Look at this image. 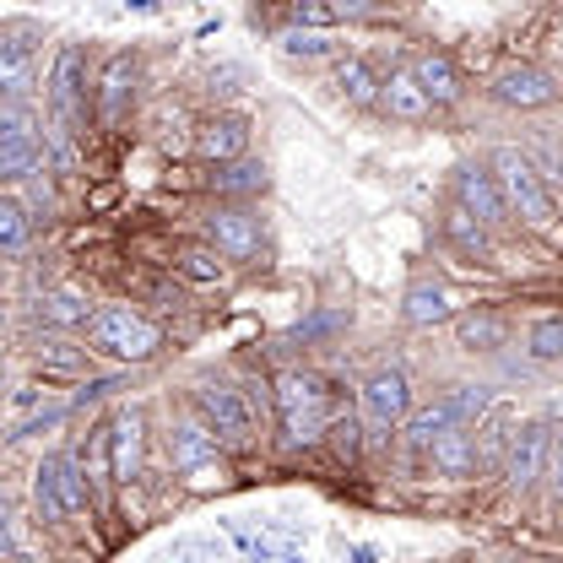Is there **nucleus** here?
Wrapping results in <instances>:
<instances>
[{
	"label": "nucleus",
	"instance_id": "nucleus-1",
	"mask_svg": "<svg viewBox=\"0 0 563 563\" xmlns=\"http://www.w3.org/2000/svg\"><path fill=\"white\" fill-rule=\"evenodd\" d=\"M331 418H336L331 412V390L314 374L292 368V374L277 379V422H282V439L287 444H314L331 428Z\"/></svg>",
	"mask_w": 563,
	"mask_h": 563
},
{
	"label": "nucleus",
	"instance_id": "nucleus-2",
	"mask_svg": "<svg viewBox=\"0 0 563 563\" xmlns=\"http://www.w3.org/2000/svg\"><path fill=\"white\" fill-rule=\"evenodd\" d=\"M493 185H498V196H504V207L509 217H520V222H531V228H548L559 211H553V196H548V185H542V174L531 168V157H520L515 146H498L493 152Z\"/></svg>",
	"mask_w": 563,
	"mask_h": 563
},
{
	"label": "nucleus",
	"instance_id": "nucleus-3",
	"mask_svg": "<svg viewBox=\"0 0 563 563\" xmlns=\"http://www.w3.org/2000/svg\"><path fill=\"white\" fill-rule=\"evenodd\" d=\"M87 342L98 352H109V357H120V363H146L152 352L163 347V331H157L146 314L114 303V309H98V314L87 320Z\"/></svg>",
	"mask_w": 563,
	"mask_h": 563
},
{
	"label": "nucleus",
	"instance_id": "nucleus-4",
	"mask_svg": "<svg viewBox=\"0 0 563 563\" xmlns=\"http://www.w3.org/2000/svg\"><path fill=\"white\" fill-rule=\"evenodd\" d=\"M33 504H38V515L44 520H76V515H87V472H81V461L70 455V450H55L44 466H38V483H33Z\"/></svg>",
	"mask_w": 563,
	"mask_h": 563
},
{
	"label": "nucleus",
	"instance_id": "nucleus-5",
	"mask_svg": "<svg viewBox=\"0 0 563 563\" xmlns=\"http://www.w3.org/2000/svg\"><path fill=\"white\" fill-rule=\"evenodd\" d=\"M196 412H201V422H207V433L217 444H228V450H250L255 444V412H250V401L233 385L207 379L196 390Z\"/></svg>",
	"mask_w": 563,
	"mask_h": 563
},
{
	"label": "nucleus",
	"instance_id": "nucleus-6",
	"mask_svg": "<svg viewBox=\"0 0 563 563\" xmlns=\"http://www.w3.org/2000/svg\"><path fill=\"white\" fill-rule=\"evenodd\" d=\"M49 103H55V114H60V125L66 131H81L87 125V60H81V49L66 44L60 49V60H55V76H49Z\"/></svg>",
	"mask_w": 563,
	"mask_h": 563
},
{
	"label": "nucleus",
	"instance_id": "nucleus-7",
	"mask_svg": "<svg viewBox=\"0 0 563 563\" xmlns=\"http://www.w3.org/2000/svg\"><path fill=\"white\" fill-rule=\"evenodd\" d=\"M548 450H553V428H548V422H526V428H515L509 455H504V477H509V488L515 493L537 488V477L548 472Z\"/></svg>",
	"mask_w": 563,
	"mask_h": 563
},
{
	"label": "nucleus",
	"instance_id": "nucleus-8",
	"mask_svg": "<svg viewBox=\"0 0 563 563\" xmlns=\"http://www.w3.org/2000/svg\"><path fill=\"white\" fill-rule=\"evenodd\" d=\"M407 412H412V385H407V374H401V368L368 374V385H363V418H368V428L390 433Z\"/></svg>",
	"mask_w": 563,
	"mask_h": 563
},
{
	"label": "nucleus",
	"instance_id": "nucleus-9",
	"mask_svg": "<svg viewBox=\"0 0 563 563\" xmlns=\"http://www.w3.org/2000/svg\"><path fill=\"white\" fill-rule=\"evenodd\" d=\"M211 250L228 261H255L261 255V217H250L244 207H217L207 217Z\"/></svg>",
	"mask_w": 563,
	"mask_h": 563
},
{
	"label": "nucleus",
	"instance_id": "nucleus-10",
	"mask_svg": "<svg viewBox=\"0 0 563 563\" xmlns=\"http://www.w3.org/2000/svg\"><path fill=\"white\" fill-rule=\"evenodd\" d=\"M493 98L509 109H548L559 98V81L537 66H504L493 76Z\"/></svg>",
	"mask_w": 563,
	"mask_h": 563
},
{
	"label": "nucleus",
	"instance_id": "nucleus-11",
	"mask_svg": "<svg viewBox=\"0 0 563 563\" xmlns=\"http://www.w3.org/2000/svg\"><path fill=\"white\" fill-rule=\"evenodd\" d=\"M455 207L472 211L483 228L509 222V207H504V196H498V185H493V174L483 168V163H466V168L455 174Z\"/></svg>",
	"mask_w": 563,
	"mask_h": 563
},
{
	"label": "nucleus",
	"instance_id": "nucleus-12",
	"mask_svg": "<svg viewBox=\"0 0 563 563\" xmlns=\"http://www.w3.org/2000/svg\"><path fill=\"white\" fill-rule=\"evenodd\" d=\"M131 92H136V60H131V55H114V60L103 66V76H98V120H103V125H120Z\"/></svg>",
	"mask_w": 563,
	"mask_h": 563
},
{
	"label": "nucleus",
	"instance_id": "nucleus-13",
	"mask_svg": "<svg viewBox=\"0 0 563 563\" xmlns=\"http://www.w3.org/2000/svg\"><path fill=\"white\" fill-rule=\"evenodd\" d=\"M196 146H201V157L217 163V168H222V163H239V157H244V146H250V125H244L239 114H217V120L201 125Z\"/></svg>",
	"mask_w": 563,
	"mask_h": 563
},
{
	"label": "nucleus",
	"instance_id": "nucleus-14",
	"mask_svg": "<svg viewBox=\"0 0 563 563\" xmlns=\"http://www.w3.org/2000/svg\"><path fill=\"white\" fill-rule=\"evenodd\" d=\"M428 461H433L439 477H472V472H477V439H472L466 428H450V433L433 439Z\"/></svg>",
	"mask_w": 563,
	"mask_h": 563
},
{
	"label": "nucleus",
	"instance_id": "nucleus-15",
	"mask_svg": "<svg viewBox=\"0 0 563 563\" xmlns=\"http://www.w3.org/2000/svg\"><path fill=\"white\" fill-rule=\"evenodd\" d=\"M379 103L390 109V120H428L433 114V103L422 98V87L412 81V70H390L385 81H379Z\"/></svg>",
	"mask_w": 563,
	"mask_h": 563
},
{
	"label": "nucleus",
	"instance_id": "nucleus-16",
	"mask_svg": "<svg viewBox=\"0 0 563 563\" xmlns=\"http://www.w3.org/2000/svg\"><path fill=\"white\" fill-rule=\"evenodd\" d=\"M379 70L368 66L363 55H347V60H336V92L347 98V103H357V109H368V103H379Z\"/></svg>",
	"mask_w": 563,
	"mask_h": 563
},
{
	"label": "nucleus",
	"instance_id": "nucleus-17",
	"mask_svg": "<svg viewBox=\"0 0 563 563\" xmlns=\"http://www.w3.org/2000/svg\"><path fill=\"white\" fill-rule=\"evenodd\" d=\"M27 87H33V49L0 33V98H22Z\"/></svg>",
	"mask_w": 563,
	"mask_h": 563
},
{
	"label": "nucleus",
	"instance_id": "nucleus-18",
	"mask_svg": "<svg viewBox=\"0 0 563 563\" xmlns=\"http://www.w3.org/2000/svg\"><path fill=\"white\" fill-rule=\"evenodd\" d=\"M412 81L422 87L428 103H455L461 98V76H455V66L444 55H422L418 66H412Z\"/></svg>",
	"mask_w": 563,
	"mask_h": 563
},
{
	"label": "nucleus",
	"instance_id": "nucleus-19",
	"mask_svg": "<svg viewBox=\"0 0 563 563\" xmlns=\"http://www.w3.org/2000/svg\"><path fill=\"white\" fill-rule=\"evenodd\" d=\"M109 444H114V450H109V455H114V461H109V466H114V477H120V483H131V477H136V466H141V418L125 412V418L109 428Z\"/></svg>",
	"mask_w": 563,
	"mask_h": 563
},
{
	"label": "nucleus",
	"instance_id": "nucleus-20",
	"mask_svg": "<svg viewBox=\"0 0 563 563\" xmlns=\"http://www.w3.org/2000/svg\"><path fill=\"white\" fill-rule=\"evenodd\" d=\"M455 309H450V292L439 282H412L407 287V320L412 325H444Z\"/></svg>",
	"mask_w": 563,
	"mask_h": 563
},
{
	"label": "nucleus",
	"instance_id": "nucleus-21",
	"mask_svg": "<svg viewBox=\"0 0 563 563\" xmlns=\"http://www.w3.org/2000/svg\"><path fill=\"white\" fill-rule=\"evenodd\" d=\"M211 190L217 196H261L266 190V168L255 157H239V163H222L211 174Z\"/></svg>",
	"mask_w": 563,
	"mask_h": 563
},
{
	"label": "nucleus",
	"instance_id": "nucleus-22",
	"mask_svg": "<svg viewBox=\"0 0 563 563\" xmlns=\"http://www.w3.org/2000/svg\"><path fill=\"white\" fill-rule=\"evenodd\" d=\"M450 428H461L455 412H450V401L428 407V412H418V418L407 422V450H412V455H428V450H433V439H439V433H450Z\"/></svg>",
	"mask_w": 563,
	"mask_h": 563
},
{
	"label": "nucleus",
	"instance_id": "nucleus-23",
	"mask_svg": "<svg viewBox=\"0 0 563 563\" xmlns=\"http://www.w3.org/2000/svg\"><path fill=\"white\" fill-rule=\"evenodd\" d=\"M174 455H179L185 472H201L211 455H217V439L207 433V422H179V433H174Z\"/></svg>",
	"mask_w": 563,
	"mask_h": 563
},
{
	"label": "nucleus",
	"instance_id": "nucleus-24",
	"mask_svg": "<svg viewBox=\"0 0 563 563\" xmlns=\"http://www.w3.org/2000/svg\"><path fill=\"white\" fill-rule=\"evenodd\" d=\"M455 336H461V347L493 352V347H504L509 325H504L498 314H461V320H455Z\"/></svg>",
	"mask_w": 563,
	"mask_h": 563
},
{
	"label": "nucleus",
	"instance_id": "nucleus-25",
	"mask_svg": "<svg viewBox=\"0 0 563 563\" xmlns=\"http://www.w3.org/2000/svg\"><path fill=\"white\" fill-rule=\"evenodd\" d=\"M444 233H450V244H455V250H466V255L488 261V228H483L472 211L450 207V211H444Z\"/></svg>",
	"mask_w": 563,
	"mask_h": 563
},
{
	"label": "nucleus",
	"instance_id": "nucleus-26",
	"mask_svg": "<svg viewBox=\"0 0 563 563\" xmlns=\"http://www.w3.org/2000/svg\"><path fill=\"white\" fill-rule=\"evenodd\" d=\"M44 320L60 325V331H66V325H87V320H92V303H87L76 287H60V292L44 298Z\"/></svg>",
	"mask_w": 563,
	"mask_h": 563
},
{
	"label": "nucleus",
	"instance_id": "nucleus-27",
	"mask_svg": "<svg viewBox=\"0 0 563 563\" xmlns=\"http://www.w3.org/2000/svg\"><path fill=\"white\" fill-rule=\"evenodd\" d=\"M179 272H185L190 282H201V287H211V282L228 277V266L217 261V250H211V244H185V250H179Z\"/></svg>",
	"mask_w": 563,
	"mask_h": 563
},
{
	"label": "nucleus",
	"instance_id": "nucleus-28",
	"mask_svg": "<svg viewBox=\"0 0 563 563\" xmlns=\"http://www.w3.org/2000/svg\"><path fill=\"white\" fill-rule=\"evenodd\" d=\"M509 439H515V418H509V412H493V422L483 428L477 472H483V466H504V455H509Z\"/></svg>",
	"mask_w": 563,
	"mask_h": 563
},
{
	"label": "nucleus",
	"instance_id": "nucleus-29",
	"mask_svg": "<svg viewBox=\"0 0 563 563\" xmlns=\"http://www.w3.org/2000/svg\"><path fill=\"white\" fill-rule=\"evenodd\" d=\"M325 439H331V450H336L347 466H357V461H363V422L352 418V412H336V418H331V428H325Z\"/></svg>",
	"mask_w": 563,
	"mask_h": 563
},
{
	"label": "nucleus",
	"instance_id": "nucleus-30",
	"mask_svg": "<svg viewBox=\"0 0 563 563\" xmlns=\"http://www.w3.org/2000/svg\"><path fill=\"white\" fill-rule=\"evenodd\" d=\"M38 157H44L38 136L33 141H5V146H0V174H5V179H27V174L38 168Z\"/></svg>",
	"mask_w": 563,
	"mask_h": 563
},
{
	"label": "nucleus",
	"instance_id": "nucleus-31",
	"mask_svg": "<svg viewBox=\"0 0 563 563\" xmlns=\"http://www.w3.org/2000/svg\"><path fill=\"white\" fill-rule=\"evenodd\" d=\"M277 44H282V55H292V60H320V55H331L336 38L331 33H298L292 27V33H282Z\"/></svg>",
	"mask_w": 563,
	"mask_h": 563
},
{
	"label": "nucleus",
	"instance_id": "nucleus-32",
	"mask_svg": "<svg viewBox=\"0 0 563 563\" xmlns=\"http://www.w3.org/2000/svg\"><path fill=\"white\" fill-rule=\"evenodd\" d=\"M38 368H44V374H76V368H81V347L49 336V342H38Z\"/></svg>",
	"mask_w": 563,
	"mask_h": 563
},
{
	"label": "nucleus",
	"instance_id": "nucleus-33",
	"mask_svg": "<svg viewBox=\"0 0 563 563\" xmlns=\"http://www.w3.org/2000/svg\"><path fill=\"white\" fill-rule=\"evenodd\" d=\"M287 16H292V27H298V33H320V27H331V22H336V5H325V0H298Z\"/></svg>",
	"mask_w": 563,
	"mask_h": 563
},
{
	"label": "nucleus",
	"instance_id": "nucleus-34",
	"mask_svg": "<svg viewBox=\"0 0 563 563\" xmlns=\"http://www.w3.org/2000/svg\"><path fill=\"white\" fill-rule=\"evenodd\" d=\"M531 357H542V363L563 357V320H537L531 325Z\"/></svg>",
	"mask_w": 563,
	"mask_h": 563
},
{
	"label": "nucleus",
	"instance_id": "nucleus-35",
	"mask_svg": "<svg viewBox=\"0 0 563 563\" xmlns=\"http://www.w3.org/2000/svg\"><path fill=\"white\" fill-rule=\"evenodd\" d=\"M22 239H27V217L16 201L0 196V250H22Z\"/></svg>",
	"mask_w": 563,
	"mask_h": 563
},
{
	"label": "nucleus",
	"instance_id": "nucleus-36",
	"mask_svg": "<svg viewBox=\"0 0 563 563\" xmlns=\"http://www.w3.org/2000/svg\"><path fill=\"white\" fill-rule=\"evenodd\" d=\"M450 412H455V422L466 428L472 418H483V412H488V390H483V385H466L461 396H450Z\"/></svg>",
	"mask_w": 563,
	"mask_h": 563
},
{
	"label": "nucleus",
	"instance_id": "nucleus-37",
	"mask_svg": "<svg viewBox=\"0 0 563 563\" xmlns=\"http://www.w3.org/2000/svg\"><path fill=\"white\" fill-rule=\"evenodd\" d=\"M5 141H33V114L27 109H0V146Z\"/></svg>",
	"mask_w": 563,
	"mask_h": 563
},
{
	"label": "nucleus",
	"instance_id": "nucleus-38",
	"mask_svg": "<svg viewBox=\"0 0 563 563\" xmlns=\"http://www.w3.org/2000/svg\"><path fill=\"white\" fill-rule=\"evenodd\" d=\"M542 477H553V488L563 493V433H553V450H548V472Z\"/></svg>",
	"mask_w": 563,
	"mask_h": 563
},
{
	"label": "nucleus",
	"instance_id": "nucleus-39",
	"mask_svg": "<svg viewBox=\"0 0 563 563\" xmlns=\"http://www.w3.org/2000/svg\"><path fill=\"white\" fill-rule=\"evenodd\" d=\"M0 548H11V515H5V504H0Z\"/></svg>",
	"mask_w": 563,
	"mask_h": 563
},
{
	"label": "nucleus",
	"instance_id": "nucleus-40",
	"mask_svg": "<svg viewBox=\"0 0 563 563\" xmlns=\"http://www.w3.org/2000/svg\"><path fill=\"white\" fill-rule=\"evenodd\" d=\"M0 331H5V309H0Z\"/></svg>",
	"mask_w": 563,
	"mask_h": 563
}]
</instances>
